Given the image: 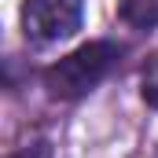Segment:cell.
<instances>
[{
  "mask_svg": "<svg viewBox=\"0 0 158 158\" xmlns=\"http://www.w3.org/2000/svg\"><path fill=\"white\" fill-rule=\"evenodd\" d=\"M118 59H121V44H114V40H88V44L74 48L70 55L55 59L44 70V88L55 99H81V96H88L92 88H99L110 77Z\"/></svg>",
  "mask_w": 158,
  "mask_h": 158,
  "instance_id": "obj_1",
  "label": "cell"
},
{
  "mask_svg": "<svg viewBox=\"0 0 158 158\" xmlns=\"http://www.w3.org/2000/svg\"><path fill=\"white\" fill-rule=\"evenodd\" d=\"M19 22L33 44L70 40L85 22V0H22Z\"/></svg>",
  "mask_w": 158,
  "mask_h": 158,
  "instance_id": "obj_2",
  "label": "cell"
},
{
  "mask_svg": "<svg viewBox=\"0 0 158 158\" xmlns=\"http://www.w3.org/2000/svg\"><path fill=\"white\" fill-rule=\"evenodd\" d=\"M118 19L132 30H155L158 26V0H118Z\"/></svg>",
  "mask_w": 158,
  "mask_h": 158,
  "instance_id": "obj_3",
  "label": "cell"
},
{
  "mask_svg": "<svg viewBox=\"0 0 158 158\" xmlns=\"http://www.w3.org/2000/svg\"><path fill=\"white\" fill-rule=\"evenodd\" d=\"M140 96H143V103L158 110V55L143 66V74H140Z\"/></svg>",
  "mask_w": 158,
  "mask_h": 158,
  "instance_id": "obj_4",
  "label": "cell"
},
{
  "mask_svg": "<svg viewBox=\"0 0 158 158\" xmlns=\"http://www.w3.org/2000/svg\"><path fill=\"white\" fill-rule=\"evenodd\" d=\"M15 158H52V143L48 140H30Z\"/></svg>",
  "mask_w": 158,
  "mask_h": 158,
  "instance_id": "obj_5",
  "label": "cell"
}]
</instances>
